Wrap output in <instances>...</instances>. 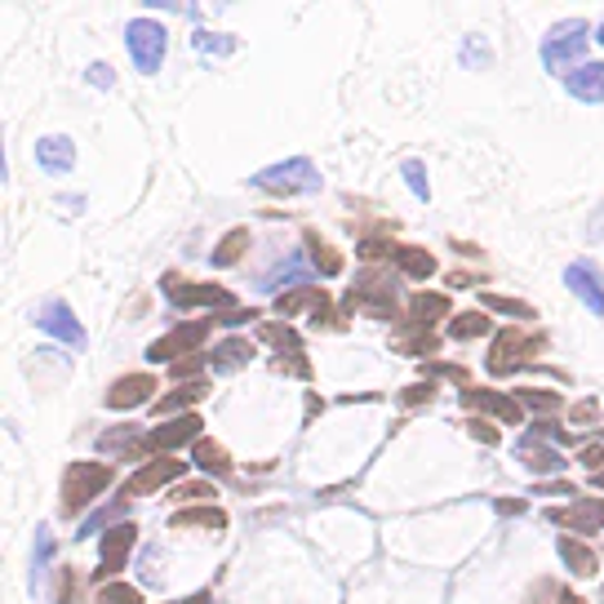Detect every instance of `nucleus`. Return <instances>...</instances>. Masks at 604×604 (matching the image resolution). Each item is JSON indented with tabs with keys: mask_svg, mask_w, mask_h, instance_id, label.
I'll list each match as a JSON object with an SVG mask.
<instances>
[{
	"mask_svg": "<svg viewBox=\"0 0 604 604\" xmlns=\"http://www.w3.org/2000/svg\"><path fill=\"white\" fill-rule=\"evenodd\" d=\"M165 289H169V303L178 311H191V307H231L235 303L222 285H183L178 276H165Z\"/></svg>",
	"mask_w": 604,
	"mask_h": 604,
	"instance_id": "nucleus-10",
	"label": "nucleus"
},
{
	"mask_svg": "<svg viewBox=\"0 0 604 604\" xmlns=\"http://www.w3.org/2000/svg\"><path fill=\"white\" fill-rule=\"evenodd\" d=\"M431 396H436V387L427 383V387H414V392H405L400 400H405V405H422V400H431Z\"/></svg>",
	"mask_w": 604,
	"mask_h": 604,
	"instance_id": "nucleus-47",
	"label": "nucleus"
},
{
	"mask_svg": "<svg viewBox=\"0 0 604 604\" xmlns=\"http://www.w3.org/2000/svg\"><path fill=\"white\" fill-rule=\"evenodd\" d=\"M307 267H311V263H303V259H289V263H281V272L263 276V281H259V289H281L285 281H307Z\"/></svg>",
	"mask_w": 604,
	"mask_h": 604,
	"instance_id": "nucleus-31",
	"label": "nucleus"
},
{
	"mask_svg": "<svg viewBox=\"0 0 604 604\" xmlns=\"http://www.w3.org/2000/svg\"><path fill=\"white\" fill-rule=\"evenodd\" d=\"M191 45H196L200 54H213V58L235 54V36H218V32H196V36H191Z\"/></svg>",
	"mask_w": 604,
	"mask_h": 604,
	"instance_id": "nucleus-30",
	"label": "nucleus"
},
{
	"mask_svg": "<svg viewBox=\"0 0 604 604\" xmlns=\"http://www.w3.org/2000/svg\"><path fill=\"white\" fill-rule=\"evenodd\" d=\"M259 338L276 351H303V338L289 329V325H259Z\"/></svg>",
	"mask_w": 604,
	"mask_h": 604,
	"instance_id": "nucleus-28",
	"label": "nucleus"
},
{
	"mask_svg": "<svg viewBox=\"0 0 604 604\" xmlns=\"http://www.w3.org/2000/svg\"><path fill=\"white\" fill-rule=\"evenodd\" d=\"M245 320H254V311H250V307H235V311H227V316H222V325H245Z\"/></svg>",
	"mask_w": 604,
	"mask_h": 604,
	"instance_id": "nucleus-49",
	"label": "nucleus"
},
{
	"mask_svg": "<svg viewBox=\"0 0 604 604\" xmlns=\"http://www.w3.org/2000/svg\"><path fill=\"white\" fill-rule=\"evenodd\" d=\"M245 250H250V231H245V227H235V231L222 240V245L213 250V267H227V263H235V259L245 254Z\"/></svg>",
	"mask_w": 604,
	"mask_h": 604,
	"instance_id": "nucleus-27",
	"label": "nucleus"
},
{
	"mask_svg": "<svg viewBox=\"0 0 604 604\" xmlns=\"http://www.w3.org/2000/svg\"><path fill=\"white\" fill-rule=\"evenodd\" d=\"M560 560H564V569H569L573 578H591V573H595V551H591L582 538H573V534L560 538Z\"/></svg>",
	"mask_w": 604,
	"mask_h": 604,
	"instance_id": "nucleus-20",
	"label": "nucleus"
},
{
	"mask_svg": "<svg viewBox=\"0 0 604 604\" xmlns=\"http://www.w3.org/2000/svg\"><path fill=\"white\" fill-rule=\"evenodd\" d=\"M396 347H400V351H414V355H427V351H436V347H440V338H431V333H414V338H409V333H400V338H396Z\"/></svg>",
	"mask_w": 604,
	"mask_h": 604,
	"instance_id": "nucleus-40",
	"label": "nucleus"
},
{
	"mask_svg": "<svg viewBox=\"0 0 604 604\" xmlns=\"http://www.w3.org/2000/svg\"><path fill=\"white\" fill-rule=\"evenodd\" d=\"M187 466L178 462V458H161V462H152V466H143V471H134L130 480H125V490H120V498H147V494H156V490H165L169 480H178Z\"/></svg>",
	"mask_w": 604,
	"mask_h": 604,
	"instance_id": "nucleus-8",
	"label": "nucleus"
},
{
	"mask_svg": "<svg viewBox=\"0 0 604 604\" xmlns=\"http://www.w3.org/2000/svg\"><path fill=\"white\" fill-rule=\"evenodd\" d=\"M516 458H520L529 471H547V475L564 466V453H556V449H551V444H542L538 436H525V440L516 444Z\"/></svg>",
	"mask_w": 604,
	"mask_h": 604,
	"instance_id": "nucleus-18",
	"label": "nucleus"
},
{
	"mask_svg": "<svg viewBox=\"0 0 604 604\" xmlns=\"http://www.w3.org/2000/svg\"><path fill=\"white\" fill-rule=\"evenodd\" d=\"M595 41H600V45H604V23H600V32H595Z\"/></svg>",
	"mask_w": 604,
	"mask_h": 604,
	"instance_id": "nucleus-53",
	"label": "nucleus"
},
{
	"mask_svg": "<svg viewBox=\"0 0 604 604\" xmlns=\"http://www.w3.org/2000/svg\"><path fill=\"white\" fill-rule=\"evenodd\" d=\"M325 294L320 289H289V294H281V303H276V311L281 316H298V311H320L325 316Z\"/></svg>",
	"mask_w": 604,
	"mask_h": 604,
	"instance_id": "nucleus-25",
	"label": "nucleus"
},
{
	"mask_svg": "<svg viewBox=\"0 0 604 604\" xmlns=\"http://www.w3.org/2000/svg\"><path fill=\"white\" fill-rule=\"evenodd\" d=\"M89 85H98V89H111V85H116V72H111L107 63H94V67H89Z\"/></svg>",
	"mask_w": 604,
	"mask_h": 604,
	"instance_id": "nucleus-42",
	"label": "nucleus"
},
{
	"mask_svg": "<svg viewBox=\"0 0 604 604\" xmlns=\"http://www.w3.org/2000/svg\"><path fill=\"white\" fill-rule=\"evenodd\" d=\"M480 303H490L494 311H507V316H520V320H534V307H529V303H516V298H498V294H485Z\"/></svg>",
	"mask_w": 604,
	"mask_h": 604,
	"instance_id": "nucleus-37",
	"label": "nucleus"
},
{
	"mask_svg": "<svg viewBox=\"0 0 604 604\" xmlns=\"http://www.w3.org/2000/svg\"><path fill=\"white\" fill-rule=\"evenodd\" d=\"M578 54H586V23H582V19L556 23V28L547 32V41H542V63H547V72H564Z\"/></svg>",
	"mask_w": 604,
	"mask_h": 604,
	"instance_id": "nucleus-5",
	"label": "nucleus"
},
{
	"mask_svg": "<svg viewBox=\"0 0 604 604\" xmlns=\"http://www.w3.org/2000/svg\"><path fill=\"white\" fill-rule=\"evenodd\" d=\"M564 89L578 102H604V63H586L578 72H564Z\"/></svg>",
	"mask_w": 604,
	"mask_h": 604,
	"instance_id": "nucleus-16",
	"label": "nucleus"
},
{
	"mask_svg": "<svg viewBox=\"0 0 604 604\" xmlns=\"http://www.w3.org/2000/svg\"><path fill=\"white\" fill-rule=\"evenodd\" d=\"M125 45H130L134 67H139L143 76H156V72H161V63H165L169 36H165V28H161L156 19H134V23L125 28Z\"/></svg>",
	"mask_w": 604,
	"mask_h": 604,
	"instance_id": "nucleus-4",
	"label": "nucleus"
},
{
	"mask_svg": "<svg viewBox=\"0 0 604 604\" xmlns=\"http://www.w3.org/2000/svg\"><path fill=\"white\" fill-rule=\"evenodd\" d=\"M94 604H143V595H139V586H102V595L94 600Z\"/></svg>",
	"mask_w": 604,
	"mask_h": 604,
	"instance_id": "nucleus-36",
	"label": "nucleus"
},
{
	"mask_svg": "<svg viewBox=\"0 0 604 604\" xmlns=\"http://www.w3.org/2000/svg\"><path fill=\"white\" fill-rule=\"evenodd\" d=\"M490 333V316L485 311H462L449 320V338L453 342H471V338H485Z\"/></svg>",
	"mask_w": 604,
	"mask_h": 604,
	"instance_id": "nucleus-26",
	"label": "nucleus"
},
{
	"mask_svg": "<svg viewBox=\"0 0 604 604\" xmlns=\"http://www.w3.org/2000/svg\"><path fill=\"white\" fill-rule=\"evenodd\" d=\"M196 436H200V418L196 414H183V418H174V422H165V427H156V431H147L143 436V444H134V449H178V444H196Z\"/></svg>",
	"mask_w": 604,
	"mask_h": 604,
	"instance_id": "nucleus-12",
	"label": "nucleus"
},
{
	"mask_svg": "<svg viewBox=\"0 0 604 604\" xmlns=\"http://www.w3.org/2000/svg\"><path fill=\"white\" fill-rule=\"evenodd\" d=\"M36 161H41V169L67 174V169L76 165V143H72L67 134H45V139L36 143Z\"/></svg>",
	"mask_w": 604,
	"mask_h": 604,
	"instance_id": "nucleus-17",
	"label": "nucleus"
},
{
	"mask_svg": "<svg viewBox=\"0 0 604 604\" xmlns=\"http://www.w3.org/2000/svg\"><path fill=\"white\" fill-rule=\"evenodd\" d=\"M111 480H116V471H111L107 462H72L67 475H63V512H67V516L85 512L94 498L107 494Z\"/></svg>",
	"mask_w": 604,
	"mask_h": 604,
	"instance_id": "nucleus-1",
	"label": "nucleus"
},
{
	"mask_svg": "<svg viewBox=\"0 0 604 604\" xmlns=\"http://www.w3.org/2000/svg\"><path fill=\"white\" fill-rule=\"evenodd\" d=\"M498 512H503V516H520V512H525V503H520V498H516V503H512V498H503V503H498Z\"/></svg>",
	"mask_w": 604,
	"mask_h": 604,
	"instance_id": "nucleus-51",
	"label": "nucleus"
},
{
	"mask_svg": "<svg viewBox=\"0 0 604 604\" xmlns=\"http://www.w3.org/2000/svg\"><path fill=\"white\" fill-rule=\"evenodd\" d=\"M534 494L551 498V494H569V485H564V480H551V485H534Z\"/></svg>",
	"mask_w": 604,
	"mask_h": 604,
	"instance_id": "nucleus-50",
	"label": "nucleus"
},
{
	"mask_svg": "<svg viewBox=\"0 0 604 604\" xmlns=\"http://www.w3.org/2000/svg\"><path fill=\"white\" fill-rule=\"evenodd\" d=\"M134 542H139V529H134L130 520L111 525V529L102 534V542H98V569H94V578H111V573L125 569V560H130Z\"/></svg>",
	"mask_w": 604,
	"mask_h": 604,
	"instance_id": "nucleus-6",
	"label": "nucleus"
},
{
	"mask_svg": "<svg viewBox=\"0 0 604 604\" xmlns=\"http://www.w3.org/2000/svg\"><path fill=\"white\" fill-rule=\"evenodd\" d=\"M36 325L50 333V338H58V342H67V347H85V325L76 320V311L67 307V303H45V307H36Z\"/></svg>",
	"mask_w": 604,
	"mask_h": 604,
	"instance_id": "nucleus-9",
	"label": "nucleus"
},
{
	"mask_svg": "<svg viewBox=\"0 0 604 604\" xmlns=\"http://www.w3.org/2000/svg\"><path fill=\"white\" fill-rule=\"evenodd\" d=\"M213 320H196V325H178L174 333H165L161 342L147 347V360H174L178 365V355H200V342L209 338Z\"/></svg>",
	"mask_w": 604,
	"mask_h": 604,
	"instance_id": "nucleus-7",
	"label": "nucleus"
},
{
	"mask_svg": "<svg viewBox=\"0 0 604 604\" xmlns=\"http://www.w3.org/2000/svg\"><path fill=\"white\" fill-rule=\"evenodd\" d=\"M152 392H156V374H125L107 387V409H120V414L139 409L143 400H152Z\"/></svg>",
	"mask_w": 604,
	"mask_h": 604,
	"instance_id": "nucleus-11",
	"label": "nucleus"
},
{
	"mask_svg": "<svg viewBox=\"0 0 604 604\" xmlns=\"http://www.w3.org/2000/svg\"><path fill=\"white\" fill-rule=\"evenodd\" d=\"M392 263H400V272H409L414 281H427L436 272V259L427 250H414V245H396L392 250Z\"/></svg>",
	"mask_w": 604,
	"mask_h": 604,
	"instance_id": "nucleus-24",
	"label": "nucleus"
},
{
	"mask_svg": "<svg viewBox=\"0 0 604 604\" xmlns=\"http://www.w3.org/2000/svg\"><path fill=\"white\" fill-rule=\"evenodd\" d=\"M564 285H569V294H573L578 303H586L591 316H604V285H600V276H595L591 263H573V267H564Z\"/></svg>",
	"mask_w": 604,
	"mask_h": 604,
	"instance_id": "nucleus-13",
	"label": "nucleus"
},
{
	"mask_svg": "<svg viewBox=\"0 0 604 604\" xmlns=\"http://www.w3.org/2000/svg\"><path fill=\"white\" fill-rule=\"evenodd\" d=\"M174 604H209V591H200V595H183V600H174Z\"/></svg>",
	"mask_w": 604,
	"mask_h": 604,
	"instance_id": "nucleus-52",
	"label": "nucleus"
},
{
	"mask_svg": "<svg viewBox=\"0 0 604 604\" xmlns=\"http://www.w3.org/2000/svg\"><path fill=\"white\" fill-rule=\"evenodd\" d=\"M466 431H471L475 440H485V444H494V440H498V436H494V427H490V422H480V418H471V422H466Z\"/></svg>",
	"mask_w": 604,
	"mask_h": 604,
	"instance_id": "nucleus-46",
	"label": "nucleus"
},
{
	"mask_svg": "<svg viewBox=\"0 0 604 604\" xmlns=\"http://www.w3.org/2000/svg\"><path fill=\"white\" fill-rule=\"evenodd\" d=\"M449 316V298L444 294H414L409 298V320L414 325H436Z\"/></svg>",
	"mask_w": 604,
	"mask_h": 604,
	"instance_id": "nucleus-22",
	"label": "nucleus"
},
{
	"mask_svg": "<svg viewBox=\"0 0 604 604\" xmlns=\"http://www.w3.org/2000/svg\"><path fill=\"white\" fill-rule=\"evenodd\" d=\"M50 560V525L36 529V564H32V591H41V569Z\"/></svg>",
	"mask_w": 604,
	"mask_h": 604,
	"instance_id": "nucleus-38",
	"label": "nucleus"
},
{
	"mask_svg": "<svg viewBox=\"0 0 604 604\" xmlns=\"http://www.w3.org/2000/svg\"><path fill=\"white\" fill-rule=\"evenodd\" d=\"M134 436H139L134 427H116V431H102V436H98V449H102V453H120V449H125V440H134Z\"/></svg>",
	"mask_w": 604,
	"mask_h": 604,
	"instance_id": "nucleus-39",
	"label": "nucleus"
},
{
	"mask_svg": "<svg viewBox=\"0 0 604 604\" xmlns=\"http://www.w3.org/2000/svg\"><path fill=\"white\" fill-rule=\"evenodd\" d=\"M547 347V333H520V329H503L498 338H494V347H490V374L494 378H507V374H516V370H525L529 360L538 355Z\"/></svg>",
	"mask_w": 604,
	"mask_h": 604,
	"instance_id": "nucleus-3",
	"label": "nucleus"
},
{
	"mask_svg": "<svg viewBox=\"0 0 604 604\" xmlns=\"http://www.w3.org/2000/svg\"><path fill=\"white\" fill-rule=\"evenodd\" d=\"M209 494H213V485H205V480H200V485H178V490H174L178 503H187V498H209Z\"/></svg>",
	"mask_w": 604,
	"mask_h": 604,
	"instance_id": "nucleus-43",
	"label": "nucleus"
},
{
	"mask_svg": "<svg viewBox=\"0 0 604 604\" xmlns=\"http://www.w3.org/2000/svg\"><path fill=\"white\" fill-rule=\"evenodd\" d=\"M303 245H307L311 267H316L320 276H338V272H342V254L329 245V240H325L320 231H303Z\"/></svg>",
	"mask_w": 604,
	"mask_h": 604,
	"instance_id": "nucleus-19",
	"label": "nucleus"
},
{
	"mask_svg": "<svg viewBox=\"0 0 604 604\" xmlns=\"http://www.w3.org/2000/svg\"><path fill=\"white\" fill-rule=\"evenodd\" d=\"M254 360V342L250 338H227L218 351H213V370L227 374V370H245Z\"/></svg>",
	"mask_w": 604,
	"mask_h": 604,
	"instance_id": "nucleus-21",
	"label": "nucleus"
},
{
	"mask_svg": "<svg viewBox=\"0 0 604 604\" xmlns=\"http://www.w3.org/2000/svg\"><path fill=\"white\" fill-rule=\"evenodd\" d=\"M547 516H551V525H560V529H582V534L604 529V503H591V498H578L573 507H551Z\"/></svg>",
	"mask_w": 604,
	"mask_h": 604,
	"instance_id": "nucleus-14",
	"label": "nucleus"
},
{
	"mask_svg": "<svg viewBox=\"0 0 604 604\" xmlns=\"http://www.w3.org/2000/svg\"><path fill=\"white\" fill-rule=\"evenodd\" d=\"M120 512H125V498H120V507H116V512H94V516H89V520L80 525V538L98 534V529H102V520H107V516H120Z\"/></svg>",
	"mask_w": 604,
	"mask_h": 604,
	"instance_id": "nucleus-41",
	"label": "nucleus"
},
{
	"mask_svg": "<svg viewBox=\"0 0 604 604\" xmlns=\"http://www.w3.org/2000/svg\"><path fill=\"white\" fill-rule=\"evenodd\" d=\"M462 63H466V67H490V63H494L490 41H485V36H466V41H462Z\"/></svg>",
	"mask_w": 604,
	"mask_h": 604,
	"instance_id": "nucleus-34",
	"label": "nucleus"
},
{
	"mask_svg": "<svg viewBox=\"0 0 604 604\" xmlns=\"http://www.w3.org/2000/svg\"><path fill=\"white\" fill-rule=\"evenodd\" d=\"M400 174H405V183L414 187L418 200H431V187H427V169H422V161H405Z\"/></svg>",
	"mask_w": 604,
	"mask_h": 604,
	"instance_id": "nucleus-35",
	"label": "nucleus"
},
{
	"mask_svg": "<svg viewBox=\"0 0 604 604\" xmlns=\"http://www.w3.org/2000/svg\"><path fill=\"white\" fill-rule=\"evenodd\" d=\"M250 183L263 187V191H272V196H303V191H320V187H325L320 169H316L311 161H303V156L281 161V165H267V169H259Z\"/></svg>",
	"mask_w": 604,
	"mask_h": 604,
	"instance_id": "nucleus-2",
	"label": "nucleus"
},
{
	"mask_svg": "<svg viewBox=\"0 0 604 604\" xmlns=\"http://www.w3.org/2000/svg\"><path fill=\"white\" fill-rule=\"evenodd\" d=\"M595 490H604V475H595Z\"/></svg>",
	"mask_w": 604,
	"mask_h": 604,
	"instance_id": "nucleus-54",
	"label": "nucleus"
},
{
	"mask_svg": "<svg viewBox=\"0 0 604 604\" xmlns=\"http://www.w3.org/2000/svg\"><path fill=\"white\" fill-rule=\"evenodd\" d=\"M169 525H209V529H227V516L218 507H200V512H178L169 516Z\"/></svg>",
	"mask_w": 604,
	"mask_h": 604,
	"instance_id": "nucleus-33",
	"label": "nucleus"
},
{
	"mask_svg": "<svg viewBox=\"0 0 604 604\" xmlns=\"http://www.w3.org/2000/svg\"><path fill=\"white\" fill-rule=\"evenodd\" d=\"M516 400L529 405V409H538V414H556V409H564L560 396H556V392H542V387H520Z\"/></svg>",
	"mask_w": 604,
	"mask_h": 604,
	"instance_id": "nucleus-32",
	"label": "nucleus"
},
{
	"mask_svg": "<svg viewBox=\"0 0 604 604\" xmlns=\"http://www.w3.org/2000/svg\"><path fill=\"white\" fill-rule=\"evenodd\" d=\"M462 405L466 409H475V414H494V418H503V422H520L525 418V409H520V400L516 396H498V392H462Z\"/></svg>",
	"mask_w": 604,
	"mask_h": 604,
	"instance_id": "nucleus-15",
	"label": "nucleus"
},
{
	"mask_svg": "<svg viewBox=\"0 0 604 604\" xmlns=\"http://www.w3.org/2000/svg\"><path fill=\"white\" fill-rule=\"evenodd\" d=\"M200 365H205L200 355H187V360H178V365H174V374H169V378H191V374H200Z\"/></svg>",
	"mask_w": 604,
	"mask_h": 604,
	"instance_id": "nucleus-44",
	"label": "nucleus"
},
{
	"mask_svg": "<svg viewBox=\"0 0 604 604\" xmlns=\"http://www.w3.org/2000/svg\"><path fill=\"white\" fill-rule=\"evenodd\" d=\"M205 392H209V387H205V383H187V387H178V392H174V396H165V400H161V409H156V414H178V409H191V405H196V400H205Z\"/></svg>",
	"mask_w": 604,
	"mask_h": 604,
	"instance_id": "nucleus-29",
	"label": "nucleus"
},
{
	"mask_svg": "<svg viewBox=\"0 0 604 604\" xmlns=\"http://www.w3.org/2000/svg\"><path fill=\"white\" fill-rule=\"evenodd\" d=\"M281 370H285V374H294V378H311V365H307L303 355H289V360H281Z\"/></svg>",
	"mask_w": 604,
	"mask_h": 604,
	"instance_id": "nucleus-45",
	"label": "nucleus"
},
{
	"mask_svg": "<svg viewBox=\"0 0 604 604\" xmlns=\"http://www.w3.org/2000/svg\"><path fill=\"white\" fill-rule=\"evenodd\" d=\"M569 418H573V422H578V427H582V422H595V418H600V414H595V405H591V400H582V405H578V409H573V414H569Z\"/></svg>",
	"mask_w": 604,
	"mask_h": 604,
	"instance_id": "nucleus-48",
	"label": "nucleus"
},
{
	"mask_svg": "<svg viewBox=\"0 0 604 604\" xmlns=\"http://www.w3.org/2000/svg\"><path fill=\"white\" fill-rule=\"evenodd\" d=\"M191 462H196L200 471H209V475L231 471V453H227L218 440H196V444H191Z\"/></svg>",
	"mask_w": 604,
	"mask_h": 604,
	"instance_id": "nucleus-23",
	"label": "nucleus"
}]
</instances>
